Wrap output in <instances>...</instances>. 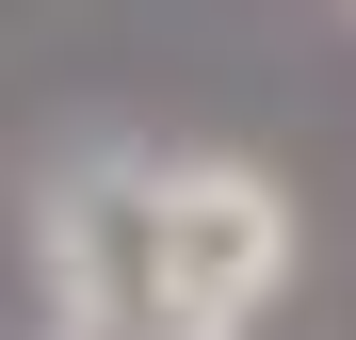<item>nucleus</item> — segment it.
Returning <instances> with one entry per match:
<instances>
[{"mask_svg":"<svg viewBox=\"0 0 356 340\" xmlns=\"http://www.w3.org/2000/svg\"><path fill=\"white\" fill-rule=\"evenodd\" d=\"M291 259H308V211L275 162H243V146L162 162V340H243L291 292Z\"/></svg>","mask_w":356,"mask_h":340,"instance_id":"f257e3e1","label":"nucleus"},{"mask_svg":"<svg viewBox=\"0 0 356 340\" xmlns=\"http://www.w3.org/2000/svg\"><path fill=\"white\" fill-rule=\"evenodd\" d=\"M33 275H49V340H162V162L81 146L33 195Z\"/></svg>","mask_w":356,"mask_h":340,"instance_id":"f03ea898","label":"nucleus"}]
</instances>
